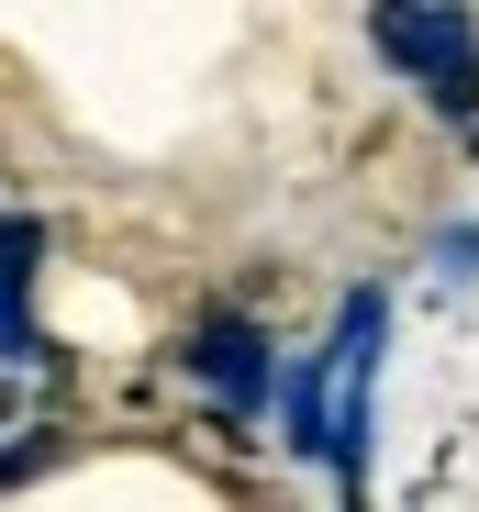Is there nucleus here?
Masks as SVG:
<instances>
[{
	"instance_id": "f257e3e1",
	"label": "nucleus",
	"mask_w": 479,
	"mask_h": 512,
	"mask_svg": "<svg viewBox=\"0 0 479 512\" xmlns=\"http://www.w3.org/2000/svg\"><path fill=\"white\" fill-rule=\"evenodd\" d=\"M368 45L402 67V78H424L457 123H479V23L457 12V0H379Z\"/></svg>"
},
{
	"instance_id": "f03ea898",
	"label": "nucleus",
	"mask_w": 479,
	"mask_h": 512,
	"mask_svg": "<svg viewBox=\"0 0 479 512\" xmlns=\"http://www.w3.org/2000/svg\"><path fill=\"white\" fill-rule=\"evenodd\" d=\"M190 368H201V390H212V401H234V412L279 390V379H268V334H257V323H201Z\"/></svg>"
},
{
	"instance_id": "7ed1b4c3",
	"label": "nucleus",
	"mask_w": 479,
	"mask_h": 512,
	"mask_svg": "<svg viewBox=\"0 0 479 512\" xmlns=\"http://www.w3.org/2000/svg\"><path fill=\"white\" fill-rule=\"evenodd\" d=\"M23 268H34V234L12 223V234H0V357H34V323H23Z\"/></svg>"
}]
</instances>
